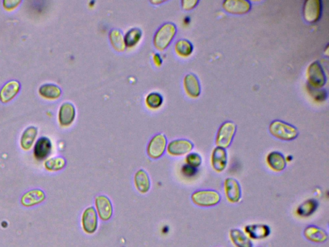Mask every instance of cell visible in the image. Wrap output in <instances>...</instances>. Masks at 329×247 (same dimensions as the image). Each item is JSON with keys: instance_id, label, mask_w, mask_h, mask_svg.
Listing matches in <instances>:
<instances>
[{"instance_id": "1", "label": "cell", "mask_w": 329, "mask_h": 247, "mask_svg": "<svg viewBox=\"0 0 329 247\" xmlns=\"http://www.w3.org/2000/svg\"><path fill=\"white\" fill-rule=\"evenodd\" d=\"M269 131L273 137L283 141H291L297 138L299 133L296 127L280 120L271 122Z\"/></svg>"}, {"instance_id": "2", "label": "cell", "mask_w": 329, "mask_h": 247, "mask_svg": "<svg viewBox=\"0 0 329 247\" xmlns=\"http://www.w3.org/2000/svg\"><path fill=\"white\" fill-rule=\"evenodd\" d=\"M192 202L201 207H214L220 204L222 196L215 190H199L191 196Z\"/></svg>"}, {"instance_id": "3", "label": "cell", "mask_w": 329, "mask_h": 247, "mask_svg": "<svg viewBox=\"0 0 329 247\" xmlns=\"http://www.w3.org/2000/svg\"><path fill=\"white\" fill-rule=\"evenodd\" d=\"M176 33V27L174 24L166 23L163 24L158 30L154 37V44L155 47L159 50L165 49L171 43Z\"/></svg>"}, {"instance_id": "4", "label": "cell", "mask_w": 329, "mask_h": 247, "mask_svg": "<svg viewBox=\"0 0 329 247\" xmlns=\"http://www.w3.org/2000/svg\"><path fill=\"white\" fill-rule=\"evenodd\" d=\"M307 78L309 87L312 89H321L325 86L326 82L325 71L318 61L312 62L308 66Z\"/></svg>"}, {"instance_id": "5", "label": "cell", "mask_w": 329, "mask_h": 247, "mask_svg": "<svg viewBox=\"0 0 329 247\" xmlns=\"http://www.w3.org/2000/svg\"><path fill=\"white\" fill-rule=\"evenodd\" d=\"M237 127L233 122H224L218 128L216 136L215 144L217 147L225 149L230 146L236 135Z\"/></svg>"}, {"instance_id": "6", "label": "cell", "mask_w": 329, "mask_h": 247, "mask_svg": "<svg viewBox=\"0 0 329 247\" xmlns=\"http://www.w3.org/2000/svg\"><path fill=\"white\" fill-rule=\"evenodd\" d=\"M322 13V2L320 0H307L303 8V17L306 22L313 24L320 19Z\"/></svg>"}, {"instance_id": "7", "label": "cell", "mask_w": 329, "mask_h": 247, "mask_svg": "<svg viewBox=\"0 0 329 247\" xmlns=\"http://www.w3.org/2000/svg\"><path fill=\"white\" fill-rule=\"evenodd\" d=\"M167 138L163 134L156 135L147 146V154L151 158H160L164 154L167 147Z\"/></svg>"}, {"instance_id": "8", "label": "cell", "mask_w": 329, "mask_h": 247, "mask_svg": "<svg viewBox=\"0 0 329 247\" xmlns=\"http://www.w3.org/2000/svg\"><path fill=\"white\" fill-rule=\"evenodd\" d=\"M98 225V214L93 207L85 209L82 215V226L87 234H94L97 230Z\"/></svg>"}, {"instance_id": "9", "label": "cell", "mask_w": 329, "mask_h": 247, "mask_svg": "<svg viewBox=\"0 0 329 247\" xmlns=\"http://www.w3.org/2000/svg\"><path fill=\"white\" fill-rule=\"evenodd\" d=\"M95 204L96 213L100 220H109L114 213V208L109 198L105 195L97 196L95 198Z\"/></svg>"}, {"instance_id": "10", "label": "cell", "mask_w": 329, "mask_h": 247, "mask_svg": "<svg viewBox=\"0 0 329 247\" xmlns=\"http://www.w3.org/2000/svg\"><path fill=\"white\" fill-rule=\"evenodd\" d=\"M225 195L229 202L237 204L242 198V189L240 184L233 178H227L224 183Z\"/></svg>"}, {"instance_id": "11", "label": "cell", "mask_w": 329, "mask_h": 247, "mask_svg": "<svg viewBox=\"0 0 329 247\" xmlns=\"http://www.w3.org/2000/svg\"><path fill=\"white\" fill-rule=\"evenodd\" d=\"M194 148V144L187 139L172 140L167 146V152L170 155L180 156L189 154Z\"/></svg>"}, {"instance_id": "12", "label": "cell", "mask_w": 329, "mask_h": 247, "mask_svg": "<svg viewBox=\"0 0 329 247\" xmlns=\"http://www.w3.org/2000/svg\"><path fill=\"white\" fill-rule=\"evenodd\" d=\"M223 8L232 15H243L249 12L252 4L246 0H226L223 3Z\"/></svg>"}, {"instance_id": "13", "label": "cell", "mask_w": 329, "mask_h": 247, "mask_svg": "<svg viewBox=\"0 0 329 247\" xmlns=\"http://www.w3.org/2000/svg\"><path fill=\"white\" fill-rule=\"evenodd\" d=\"M228 163L227 150L220 147L213 149L211 155V164L213 170L222 173L226 169Z\"/></svg>"}, {"instance_id": "14", "label": "cell", "mask_w": 329, "mask_h": 247, "mask_svg": "<svg viewBox=\"0 0 329 247\" xmlns=\"http://www.w3.org/2000/svg\"><path fill=\"white\" fill-rule=\"evenodd\" d=\"M306 239L315 243H323L327 241L328 235L325 230L316 225L307 226L303 231Z\"/></svg>"}, {"instance_id": "15", "label": "cell", "mask_w": 329, "mask_h": 247, "mask_svg": "<svg viewBox=\"0 0 329 247\" xmlns=\"http://www.w3.org/2000/svg\"><path fill=\"white\" fill-rule=\"evenodd\" d=\"M266 161L269 167L275 172H282L286 168V159L284 154L278 151H272L269 153Z\"/></svg>"}, {"instance_id": "16", "label": "cell", "mask_w": 329, "mask_h": 247, "mask_svg": "<svg viewBox=\"0 0 329 247\" xmlns=\"http://www.w3.org/2000/svg\"><path fill=\"white\" fill-rule=\"evenodd\" d=\"M75 117L74 106L70 103H64L61 105L59 110V120L61 125L70 126Z\"/></svg>"}, {"instance_id": "17", "label": "cell", "mask_w": 329, "mask_h": 247, "mask_svg": "<svg viewBox=\"0 0 329 247\" xmlns=\"http://www.w3.org/2000/svg\"><path fill=\"white\" fill-rule=\"evenodd\" d=\"M184 87L186 93L193 98H196L201 94V85L196 75L188 73L184 78Z\"/></svg>"}, {"instance_id": "18", "label": "cell", "mask_w": 329, "mask_h": 247, "mask_svg": "<svg viewBox=\"0 0 329 247\" xmlns=\"http://www.w3.org/2000/svg\"><path fill=\"white\" fill-rule=\"evenodd\" d=\"M245 231L251 238L254 239H265L270 235L271 230L267 225L255 224L246 226Z\"/></svg>"}, {"instance_id": "19", "label": "cell", "mask_w": 329, "mask_h": 247, "mask_svg": "<svg viewBox=\"0 0 329 247\" xmlns=\"http://www.w3.org/2000/svg\"><path fill=\"white\" fill-rule=\"evenodd\" d=\"M134 182L136 188L140 193L146 194L151 189V180L148 174L144 170L138 171L135 175Z\"/></svg>"}, {"instance_id": "20", "label": "cell", "mask_w": 329, "mask_h": 247, "mask_svg": "<svg viewBox=\"0 0 329 247\" xmlns=\"http://www.w3.org/2000/svg\"><path fill=\"white\" fill-rule=\"evenodd\" d=\"M52 150V143L49 138H39L34 147V154L38 160H43L49 155Z\"/></svg>"}, {"instance_id": "21", "label": "cell", "mask_w": 329, "mask_h": 247, "mask_svg": "<svg viewBox=\"0 0 329 247\" xmlns=\"http://www.w3.org/2000/svg\"><path fill=\"white\" fill-rule=\"evenodd\" d=\"M20 87L19 83L16 80L7 83L0 92V99L2 102L8 103L15 98L20 91Z\"/></svg>"}, {"instance_id": "22", "label": "cell", "mask_w": 329, "mask_h": 247, "mask_svg": "<svg viewBox=\"0 0 329 247\" xmlns=\"http://www.w3.org/2000/svg\"><path fill=\"white\" fill-rule=\"evenodd\" d=\"M45 198V195L43 191L40 189H34L23 196L22 203L26 207L33 206L42 202Z\"/></svg>"}, {"instance_id": "23", "label": "cell", "mask_w": 329, "mask_h": 247, "mask_svg": "<svg viewBox=\"0 0 329 247\" xmlns=\"http://www.w3.org/2000/svg\"><path fill=\"white\" fill-rule=\"evenodd\" d=\"M230 237L232 243L237 247H253L252 241L241 230L235 228L230 230Z\"/></svg>"}, {"instance_id": "24", "label": "cell", "mask_w": 329, "mask_h": 247, "mask_svg": "<svg viewBox=\"0 0 329 247\" xmlns=\"http://www.w3.org/2000/svg\"><path fill=\"white\" fill-rule=\"evenodd\" d=\"M319 203L316 200H307L299 205L296 210V213L300 217L307 218V217L312 215L316 212Z\"/></svg>"}, {"instance_id": "25", "label": "cell", "mask_w": 329, "mask_h": 247, "mask_svg": "<svg viewBox=\"0 0 329 247\" xmlns=\"http://www.w3.org/2000/svg\"><path fill=\"white\" fill-rule=\"evenodd\" d=\"M38 130L35 127L31 126L25 130L21 138V144L23 148L28 150L31 148L36 139Z\"/></svg>"}, {"instance_id": "26", "label": "cell", "mask_w": 329, "mask_h": 247, "mask_svg": "<svg viewBox=\"0 0 329 247\" xmlns=\"http://www.w3.org/2000/svg\"><path fill=\"white\" fill-rule=\"evenodd\" d=\"M109 39L113 47L119 52H123L126 48L124 37L121 31L118 29L112 30L109 33Z\"/></svg>"}, {"instance_id": "27", "label": "cell", "mask_w": 329, "mask_h": 247, "mask_svg": "<svg viewBox=\"0 0 329 247\" xmlns=\"http://www.w3.org/2000/svg\"><path fill=\"white\" fill-rule=\"evenodd\" d=\"M40 94L47 99H57L61 94V90L58 86L54 84H45L42 85L39 90Z\"/></svg>"}, {"instance_id": "28", "label": "cell", "mask_w": 329, "mask_h": 247, "mask_svg": "<svg viewBox=\"0 0 329 247\" xmlns=\"http://www.w3.org/2000/svg\"><path fill=\"white\" fill-rule=\"evenodd\" d=\"M193 45L187 39H180L177 41L175 49L179 55L183 57H187L193 52Z\"/></svg>"}, {"instance_id": "29", "label": "cell", "mask_w": 329, "mask_h": 247, "mask_svg": "<svg viewBox=\"0 0 329 247\" xmlns=\"http://www.w3.org/2000/svg\"><path fill=\"white\" fill-rule=\"evenodd\" d=\"M142 34V31L138 28H133L130 30L124 37L126 46L128 47H132L137 45L141 38Z\"/></svg>"}, {"instance_id": "30", "label": "cell", "mask_w": 329, "mask_h": 247, "mask_svg": "<svg viewBox=\"0 0 329 247\" xmlns=\"http://www.w3.org/2000/svg\"><path fill=\"white\" fill-rule=\"evenodd\" d=\"M66 162L64 158L61 157H56L47 160L45 162V167L49 171H59L65 166Z\"/></svg>"}, {"instance_id": "31", "label": "cell", "mask_w": 329, "mask_h": 247, "mask_svg": "<svg viewBox=\"0 0 329 247\" xmlns=\"http://www.w3.org/2000/svg\"><path fill=\"white\" fill-rule=\"evenodd\" d=\"M147 105L151 108H158L163 103L162 96L157 92L149 94L146 98Z\"/></svg>"}, {"instance_id": "32", "label": "cell", "mask_w": 329, "mask_h": 247, "mask_svg": "<svg viewBox=\"0 0 329 247\" xmlns=\"http://www.w3.org/2000/svg\"><path fill=\"white\" fill-rule=\"evenodd\" d=\"M186 164L197 169L201 165L202 158L198 153H189L186 157Z\"/></svg>"}, {"instance_id": "33", "label": "cell", "mask_w": 329, "mask_h": 247, "mask_svg": "<svg viewBox=\"0 0 329 247\" xmlns=\"http://www.w3.org/2000/svg\"><path fill=\"white\" fill-rule=\"evenodd\" d=\"M308 88L310 94L316 101H323L327 98V94L325 90L314 89L310 87Z\"/></svg>"}, {"instance_id": "34", "label": "cell", "mask_w": 329, "mask_h": 247, "mask_svg": "<svg viewBox=\"0 0 329 247\" xmlns=\"http://www.w3.org/2000/svg\"><path fill=\"white\" fill-rule=\"evenodd\" d=\"M181 172H182L184 176L186 177H192L196 175L197 170L196 168L191 167V166L187 164H185L181 168Z\"/></svg>"}, {"instance_id": "35", "label": "cell", "mask_w": 329, "mask_h": 247, "mask_svg": "<svg viewBox=\"0 0 329 247\" xmlns=\"http://www.w3.org/2000/svg\"><path fill=\"white\" fill-rule=\"evenodd\" d=\"M183 9L186 11L192 10L197 4L199 3L198 0H184L181 2Z\"/></svg>"}, {"instance_id": "36", "label": "cell", "mask_w": 329, "mask_h": 247, "mask_svg": "<svg viewBox=\"0 0 329 247\" xmlns=\"http://www.w3.org/2000/svg\"><path fill=\"white\" fill-rule=\"evenodd\" d=\"M20 2V1H12V0H11L10 1V0H9V1H4V5L5 8L11 9L15 8V7L17 6Z\"/></svg>"}, {"instance_id": "37", "label": "cell", "mask_w": 329, "mask_h": 247, "mask_svg": "<svg viewBox=\"0 0 329 247\" xmlns=\"http://www.w3.org/2000/svg\"><path fill=\"white\" fill-rule=\"evenodd\" d=\"M154 60H155V63L157 65H160V64H162V59H161L159 54H156L155 55V56H154Z\"/></svg>"}]
</instances>
